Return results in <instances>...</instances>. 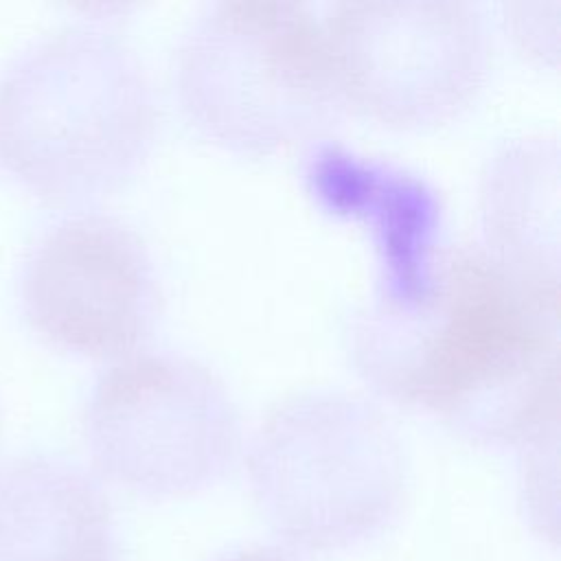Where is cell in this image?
<instances>
[{"label":"cell","instance_id":"6da1fadb","mask_svg":"<svg viewBox=\"0 0 561 561\" xmlns=\"http://www.w3.org/2000/svg\"><path fill=\"white\" fill-rule=\"evenodd\" d=\"M355 370L381 397L434 414L480 447H524L557 425V298L482 243H438L359 305Z\"/></svg>","mask_w":561,"mask_h":561},{"label":"cell","instance_id":"7a4b0ae2","mask_svg":"<svg viewBox=\"0 0 561 561\" xmlns=\"http://www.w3.org/2000/svg\"><path fill=\"white\" fill-rule=\"evenodd\" d=\"M156 131L151 77L105 26L57 28L0 70V167L50 204L85 206L123 188Z\"/></svg>","mask_w":561,"mask_h":561},{"label":"cell","instance_id":"3957f363","mask_svg":"<svg viewBox=\"0 0 561 561\" xmlns=\"http://www.w3.org/2000/svg\"><path fill=\"white\" fill-rule=\"evenodd\" d=\"M173 90L199 136L248 156L313 142L346 112L324 24L298 2L202 7L178 39Z\"/></svg>","mask_w":561,"mask_h":561},{"label":"cell","instance_id":"277c9868","mask_svg":"<svg viewBox=\"0 0 561 561\" xmlns=\"http://www.w3.org/2000/svg\"><path fill=\"white\" fill-rule=\"evenodd\" d=\"M245 478L259 513L287 546L337 552L397 522L408 456L397 425L375 401L311 388L259 419L245 443Z\"/></svg>","mask_w":561,"mask_h":561},{"label":"cell","instance_id":"5b68a950","mask_svg":"<svg viewBox=\"0 0 561 561\" xmlns=\"http://www.w3.org/2000/svg\"><path fill=\"white\" fill-rule=\"evenodd\" d=\"M81 434L94 469L149 500L215 486L241 451V416L226 381L178 351H136L92 383Z\"/></svg>","mask_w":561,"mask_h":561},{"label":"cell","instance_id":"8992f818","mask_svg":"<svg viewBox=\"0 0 561 561\" xmlns=\"http://www.w3.org/2000/svg\"><path fill=\"white\" fill-rule=\"evenodd\" d=\"M322 24L346 107L381 125H443L486 83L491 39L476 4L335 2Z\"/></svg>","mask_w":561,"mask_h":561},{"label":"cell","instance_id":"52a82bcc","mask_svg":"<svg viewBox=\"0 0 561 561\" xmlns=\"http://www.w3.org/2000/svg\"><path fill=\"white\" fill-rule=\"evenodd\" d=\"M18 298L28 327L50 346L88 359L142 351L162 318V280L145 239L123 219L79 210L28 248Z\"/></svg>","mask_w":561,"mask_h":561},{"label":"cell","instance_id":"ba28073f","mask_svg":"<svg viewBox=\"0 0 561 561\" xmlns=\"http://www.w3.org/2000/svg\"><path fill=\"white\" fill-rule=\"evenodd\" d=\"M103 486L59 456L0 462V561H114Z\"/></svg>","mask_w":561,"mask_h":561},{"label":"cell","instance_id":"9c48e42d","mask_svg":"<svg viewBox=\"0 0 561 561\" xmlns=\"http://www.w3.org/2000/svg\"><path fill=\"white\" fill-rule=\"evenodd\" d=\"M482 248L543 296H559V142L526 134L500 145L480 178Z\"/></svg>","mask_w":561,"mask_h":561},{"label":"cell","instance_id":"30bf717a","mask_svg":"<svg viewBox=\"0 0 561 561\" xmlns=\"http://www.w3.org/2000/svg\"><path fill=\"white\" fill-rule=\"evenodd\" d=\"M213 561H296V559L289 557L283 550H276V548L250 546V548H239V550L224 552V554L215 557Z\"/></svg>","mask_w":561,"mask_h":561}]
</instances>
